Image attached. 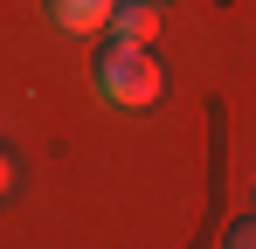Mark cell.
<instances>
[{"label":"cell","mask_w":256,"mask_h":249,"mask_svg":"<svg viewBox=\"0 0 256 249\" xmlns=\"http://www.w3.org/2000/svg\"><path fill=\"white\" fill-rule=\"evenodd\" d=\"M90 90H97L104 104H118V111H152V104L166 97V70H160L152 42H118V35H104L97 62H90Z\"/></svg>","instance_id":"6da1fadb"},{"label":"cell","mask_w":256,"mask_h":249,"mask_svg":"<svg viewBox=\"0 0 256 249\" xmlns=\"http://www.w3.org/2000/svg\"><path fill=\"white\" fill-rule=\"evenodd\" d=\"M111 7L118 0H42L48 28H62V35H104L111 28Z\"/></svg>","instance_id":"7a4b0ae2"},{"label":"cell","mask_w":256,"mask_h":249,"mask_svg":"<svg viewBox=\"0 0 256 249\" xmlns=\"http://www.w3.org/2000/svg\"><path fill=\"white\" fill-rule=\"evenodd\" d=\"M104 35H118V42H160V14H152V0H118Z\"/></svg>","instance_id":"3957f363"},{"label":"cell","mask_w":256,"mask_h":249,"mask_svg":"<svg viewBox=\"0 0 256 249\" xmlns=\"http://www.w3.org/2000/svg\"><path fill=\"white\" fill-rule=\"evenodd\" d=\"M222 242H228V249H256V208L228 222V236H222Z\"/></svg>","instance_id":"277c9868"},{"label":"cell","mask_w":256,"mask_h":249,"mask_svg":"<svg viewBox=\"0 0 256 249\" xmlns=\"http://www.w3.org/2000/svg\"><path fill=\"white\" fill-rule=\"evenodd\" d=\"M14 180H21V166H14V152H7V146H0V201H7V194H14Z\"/></svg>","instance_id":"5b68a950"},{"label":"cell","mask_w":256,"mask_h":249,"mask_svg":"<svg viewBox=\"0 0 256 249\" xmlns=\"http://www.w3.org/2000/svg\"><path fill=\"white\" fill-rule=\"evenodd\" d=\"M152 7H160V0H152Z\"/></svg>","instance_id":"8992f818"}]
</instances>
